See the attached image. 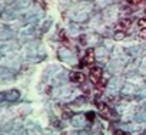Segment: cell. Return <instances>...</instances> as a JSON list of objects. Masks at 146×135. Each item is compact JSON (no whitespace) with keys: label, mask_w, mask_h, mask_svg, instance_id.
Segmentation results:
<instances>
[{"label":"cell","mask_w":146,"mask_h":135,"mask_svg":"<svg viewBox=\"0 0 146 135\" xmlns=\"http://www.w3.org/2000/svg\"><path fill=\"white\" fill-rule=\"evenodd\" d=\"M99 111H100L102 115H105V116H110V109H109L108 105H105V104H99Z\"/></svg>","instance_id":"cell-5"},{"label":"cell","mask_w":146,"mask_h":135,"mask_svg":"<svg viewBox=\"0 0 146 135\" xmlns=\"http://www.w3.org/2000/svg\"><path fill=\"white\" fill-rule=\"evenodd\" d=\"M70 81L75 82V84H83V82H85V75H83L82 72H72Z\"/></svg>","instance_id":"cell-4"},{"label":"cell","mask_w":146,"mask_h":135,"mask_svg":"<svg viewBox=\"0 0 146 135\" xmlns=\"http://www.w3.org/2000/svg\"><path fill=\"white\" fill-rule=\"evenodd\" d=\"M126 2H127V3H130V5H139V3L142 2V0H126Z\"/></svg>","instance_id":"cell-7"},{"label":"cell","mask_w":146,"mask_h":135,"mask_svg":"<svg viewBox=\"0 0 146 135\" xmlns=\"http://www.w3.org/2000/svg\"><path fill=\"white\" fill-rule=\"evenodd\" d=\"M88 118L89 119H93V114H88Z\"/></svg>","instance_id":"cell-9"},{"label":"cell","mask_w":146,"mask_h":135,"mask_svg":"<svg viewBox=\"0 0 146 135\" xmlns=\"http://www.w3.org/2000/svg\"><path fill=\"white\" fill-rule=\"evenodd\" d=\"M90 81H92V84H95L99 88H102V85H105L103 72L100 68H90Z\"/></svg>","instance_id":"cell-1"},{"label":"cell","mask_w":146,"mask_h":135,"mask_svg":"<svg viewBox=\"0 0 146 135\" xmlns=\"http://www.w3.org/2000/svg\"><path fill=\"white\" fill-rule=\"evenodd\" d=\"M130 25H132V20H130V19H123V20H120V22L117 23L116 30H119V32H126V30L130 29Z\"/></svg>","instance_id":"cell-3"},{"label":"cell","mask_w":146,"mask_h":135,"mask_svg":"<svg viewBox=\"0 0 146 135\" xmlns=\"http://www.w3.org/2000/svg\"><path fill=\"white\" fill-rule=\"evenodd\" d=\"M93 62H95L93 49H88L86 53H85V57H83V60H82V65H83V66H90V65H93Z\"/></svg>","instance_id":"cell-2"},{"label":"cell","mask_w":146,"mask_h":135,"mask_svg":"<svg viewBox=\"0 0 146 135\" xmlns=\"http://www.w3.org/2000/svg\"><path fill=\"white\" fill-rule=\"evenodd\" d=\"M137 26L142 27V29H146V17H142L137 20Z\"/></svg>","instance_id":"cell-6"},{"label":"cell","mask_w":146,"mask_h":135,"mask_svg":"<svg viewBox=\"0 0 146 135\" xmlns=\"http://www.w3.org/2000/svg\"><path fill=\"white\" fill-rule=\"evenodd\" d=\"M115 135H129V134H126V132H123V131L117 129V131H115Z\"/></svg>","instance_id":"cell-8"}]
</instances>
